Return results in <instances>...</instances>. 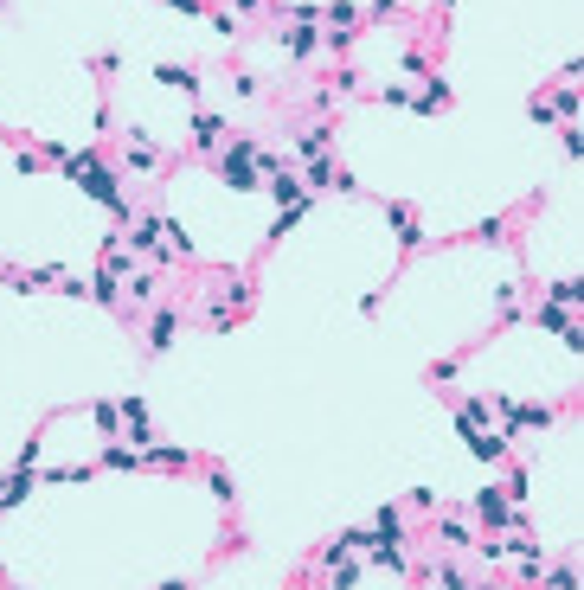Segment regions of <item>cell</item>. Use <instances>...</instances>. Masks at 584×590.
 I'll use <instances>...</instances> for the list:
<instances>
[{
  "label": "cell",
  "instance_id": "1",
  "mask_svg": "<svg viewBox=\"0 0 584 590\" xmlns=\"http://www.w3.org/2000/svg\"><path fill=\"white\" fill-rule=\"evenodd\" d=\"M84 193H91L97 205H110V212H116V225H129V199H122V180H116V174H110L103 161H97V167L84 174Z\"/></svg>",
  "mask_w": 584,
  "mask_h": 590
},
{
  "label": "cell",
  "instance_id": "2",
  "mask_svg": "<svg viewBox=\"0 0 584 590\" xmlns=\"http://www.w3.org/2000/svg\"><path fill=\"white\" fill-rule=\"evenodd\" d=\"M475 520L482 527H521V507L507 500V488H482L475 494Z\"/></svg>",
  "mask_w": 584,
  "mask_h": 590
},
{
  "label": "cell",
  "instance_id": "3",
  "mask_svg": "<svg viewBox=\"0 0 584 590\" xmlns=\"http://www.w3.org/2000/svg\"><path fill=\"white\" fill-rule=\"evenodd\" d=\"M302 180H309V193H340V167H334V155H315V161H302Z\"/></svg>",
  "mask_w": 584,
  "mask_h": 590
},
{
  "label": "cell",
  "instance_id": "4",
  "mask_svg": "<svg viewBox=\"0 0 584 590\" xmlns=\"http://www.w3.org/2000/svg\"><path fill=\"white\" fill-rule=\"evenodd\" d=\"M180 340V315L174 309H155V321H148V353H168Z\"/></svg>",
  "mask_w": 584,
  "mask_h": 590
},
{
  "label": "cell",
  "instance_id": "5",
  "mask_svg": "<svg viewBox=\"0 0 584 590\" xmlns=\"http://www.w3.org/2000/svg\"><path fill=\"white\" fill-rule=\"evenodd\" d=\"M26 494H33V469H14V475H0V513H14Z\"/></svg>",
  "mask_w": 584,
  "mask_h": 590
},
{
  "label": "cell",
  "instance_id": "6",
  "mask_svg": "<svg viewBox=\"0 0 584 590\" xmlns=\"http://www.w3.org/2000/svg\"><path fill=\"white\" fill-rule=\"evenodd\" d=\"M282 45H289V58H315V45H321V33H315V20H296L282 33Z\"/></svg>",
  "mask_w": 584,
  "mask_h": 590
},
{
  "label": "cell",
  "instance_id": "7",
  "mask_svg": "<svg viewBox=\"0 0 584 590\" xmlns=\"http://www.w3.org/2000/svg\"><path fill=\"white\" fill-rule=\"evenodd\" d=\"M218 141H225V122H218L212 109L193 116V148H206V155H218Z\"/></svg>",
  "mask_w": 584,
  "mask_h": 590
},
{
  "label": "cell",
  "instance_id": "8",
  "mask_svg": "<svg viewBox=\"0 0 584 590\" xmlns=\"http://www.w3.org/2000/svg\"><path fill=\"white\" fill-rule=\"evenodd\" d=\"M386 218L398 225V244H405V251H417V244H424V232H417V218H411V205H398V199H392V205H386Z\"/></svg>",
  "mask_w": 584,
  "mask_h": 590
},
{
  "label": "cell",
  "instance_id": "9",
  "mask_svg": "<svg viewBox=\"0 0 584 590\" xmlns=\"http://www.w3.org/2000/svg\"><path fill=\"white\" fill-rule=\"evenodd\" d=\"M141 469H187V450H168V442H148V450H141Z\"/></svg>",
  "mask_w": 584,
  "mask_h": 590
},
{
  "label": "cell",
  "instance_id": "10",
  "mask_svg": "<svg viewBox=\"0 0 584 590\" xmlns=\"http://www.w3.org/2000/svg\"><path fill=\"white\" fill-rule=\"evenodd\" d=\"M129 167H141V174H155V167H161V148H155L148 135H129Z\"/></svg>",
  "mask_w": 584,
  "mask_h": 590
},
{
  "label": "cell",
  "instance_id": "11",
  "mask_svg": "<svg viewBox=\"0 0 584 590\" xmlns=\"http://www.w3.org/2000/svg\"><path fill=\"white\" fill-rule=\"evenodd\" d=\"M469 450H475L482 462H501V456H507V436H494V430H475V436H469Z\"/></svg>",
  "mask_w": 584,
  "mask_h": 590
},
{
  "label": "cell",
  "instance_id": "12",
  "mask_svg": "<svg viewBox=\"0 0 584 590\" xmlns=\"http://www.w3.org/2000/svg\"><path fill=\"white\" fill-rule=\"evenodd\" d=\"M155 78H161L168 90H199V71H187V64H161Z\"/></svg>",
  "mask_w": 584,
  "mask_h": 590
},
{
  "label": "cell",
  "instance_id": "13",
  "mask_svg": "<svg viewBox=\"0 0 584 590\" xmlns=\"http://www.w3.org/2000/svg\"><path fill=\"white\" fill-rule=\"evenodd\" d=\"M296 155H302V161L328 155V122H321V128H302V135H296Z\"/></svg>",
  "mask_w": 584,
  "mask_h": 590
},
{
  "label": "cell",
  "instance_id": "14",
  "mask_svg": "<svg viewBox=\"0 0 584 590\" xmlns=\"http://www.w3.org/2000/svg\"><path fill=\"white\" fill-rule=\"evenodd\" d=\"M135 244L148 251V257H161V218H141V225H135Z\"/></svg>",
  "mask_w": 584,
  "mask_h": 590
},
{
  "label": "cell",
  "instance_id": "15",
  "mask_svg": "<svg viewBox=\"0 0 584 590\" xmlns=\"http://www.w3.org/2000/svg\"><path fill=\"white\" fill-rule=\"evenodd\" d=\"M116 289H122V276H116V270H97V282H91V302H116Z\"/></svg>",
  "mask_w": 584,
  "mask_h": 590
},
{
  "label": "cell",
  "instance_id": "16",
  "mask_svg": "<svg viewBox=\"0 0 584 590\" xmlns=\"http://www.w3.org/2000/svg\"><path fill=\"white\" fill-rule=\"evenodd\" d=\"M97 469H141V456H135V450H103Z\"/></svg>",
  "mask_w": 584,
  "mask_h": 590
},
{
  "label": "cell",
  "instance_id": "17",
  "mask_svg": "<svg viewBox=\"0 0 584 590\" xmlns=\"http://www.w3.org/2000/svg\"><path fill=\"white\" fill-rule=\"evenodd\" d=\"M444 546H475V533L463 520H444Z\"/></svg>",
  "mask_w": 584,
  "mask_h": 590
},
{
  "label": "cell",
  "instance_id": "18",
  "mask_svg": "<svg viewBox=\"0 0 584 590\" xmlns=\"http://www.w3.org/2000/svg\"><path fill=\"white\" fill-rule=\"evenodd\" d=\"M212 494H218V507H232V494H238V488H232V475H225V469H212Z\"/></svg>",
  "mask_w": 584,
  "mask_h": 590
},
{
  "label": "cell",
  "instance_id": "19",
  "mask_svg": "<svg viewBox=\"0 0 584 590\" xmlns=\"http://www.w3.org/2000/svg\"><path fill=\"white\" fill-rule=\"evenodd\" d=\"M206 20H212V33H218V39H238V20H232V14H218V7H212Z\"/></svg>",
  "mask_w": 584,
  "mask_h": 590
},
{
  "label": "cell",
  "instance_id": "20",
  "mask_svg": "<svg viewBox=\"0 0 584 590\" xmlns=\"http://www.w3.org/2000/svg\"><path fill=\"white\" fill-rule=\"evenodd\" d=\"M546 109H552V116H578V90H559Z\"/></svg>",
  "mask_w": 584,
  "mask_h": 590
},
{
  "label": "cell",
  "instance_id": "21",
  "mask_svg": "<svg viewBox=\"0 0 584 590\" xmlns=\"http://www.w3.org/2000/svg\"><path fill=\"white\" fill-rule=\"evenodd\" d=\"M552 590H578V571H571V565H552Z\"/></svg>",
  "mask_w": 584,
  "mask_h": 590
},
{
  "label": "cell",
  "instance_id": "22",
  "mask_svg": "<svg viewBox=\"0 0 584 590\" xmlns=\"http://www.w3.org/2000/svg\"><path fill=\"white\" fill-rule=\"evenodd\" d=\"M168 7H180V14H206V7H199V0H168Z\"/></svg>",
  "mask_w": 584,
  "mask_h": 590
},
{
  "label": "cell",
  "instance_id": "23",
  "mask_svg": "<svg viewBox=\"0 0 584 590\" xmlns=\"http://www.w3.org/2000/svg\"><path fill=\"white\" fill-rule=\"evenodd\" d=\"M257 7H263V0H238V14H257Z\"/></svg>",
  "mask_w": 584,
  "mask_h": 590
}]
</instances>
